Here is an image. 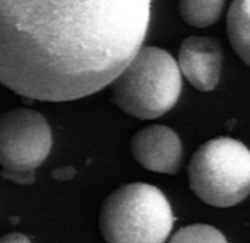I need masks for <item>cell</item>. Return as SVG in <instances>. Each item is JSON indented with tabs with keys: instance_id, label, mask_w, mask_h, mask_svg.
<instances>
[{
	"instance_id": "13",
	"label": "cell",
	"mask_w": 250,
	"mask_h": 243,
	"mask_svg": "<svg viewBox=\"0 0 250 243\" xmlns=\"http://www.w3.org/2000/svg\"><path fill=\"white\" fill-rule=\"evenodd\" d=\"M0 243H31V240L21 233H9L0 237Z\"/></svg>"
},
{
	"instance_id": "5",
	"label": "cell",
	"mask_w": 250,
	"mask_h": 243,
	"mask_svg": "<svg viewBox=\"0 0 250 243\" xmlns=\"http://www.w3.org/2000/svg\"><path fill=\"white\" fill-rule=\"evenodd\" d=\"M52 149V132L43 113L15 108L0 115V165L3 170L36 171Z\"/></svg>"
},
{
	"instance_id": "6",
	"label": "cell",
	"mask_w": 250,
	"mask_h": 243,
	"mask_svg": "<svg viewBox=\"0 0 250 243\" xmlns=\"http://www.w3.org/2000/svg\"><path fill=\"white\" fill-rule=\"evenodd\" d=\"M131 154L134 159L149 171L175 174L181 165L183 145L172 129L153 124L134 134L131 139Z\"/></svg>"
},
{
	"instance_id": "12",
	"label": "cell",
	"mask_w": 250,
	"mask_h": 243,
	"mask_svg": "<svg viewBox=\"0 0 250 243\" xmlns=\"http://www.w3.org/2000/svg\"><path fill=\"white\" fill-rule=\"evenodd\" d=\"M75 171L72 167H62V168H56L52 171V177L58 181H65V180H71L74 177Z\"/></svg>"
},
{
	"instance_id": "4",
	"label": "cell",
	"mask_w": 250,
	"mask_h": 243,
	"mask_svg": "<svg viewBox=\"0 0 250 243\" xmlns=\"http://www.w3.org/2000/svg\"><path fill=\"white\" fill-rule=\"evenodd\" d=\"M193 193L208 205L229 208L250 195V151L231 137L205 142L188 164Z\"/></svg>"
},
{
	"instance_id": "1",
	"label": "cell",
	"mask_w": 250,
	"mask_h": 243,
	"mask_svg": "<svg viewBox=\"0 0 250 243\" xmlns=\"http://www.w3.org/2000/svg\"><path fill=\"white\" fill-rule=\"evenodd\" d=\"M152 0H0V84L46 102L90 96L143 46Z\"/></svg>"
},
{
	"instance_id": "7",
	"label": "cell",
	"mask_w": 250,
	"mask_h": 243,
	"mask_svg": "<svg viewBox=\"0 0 250 243\" xmlns=\"http://www.w3.org/2000/svg\"><path fill=\"white\" fill-rule=\"evenodd\" d=\"M221 47L212 37L190 36L178 49V68L181 75L197 90H213L221 77Z\"/></svg>"
},
{
	"instance_id": "3",
	"label": "cell",
	"mask_w": 250,
	"mask_h": 243,
	"mask_svg": "<svg viewBox=\"0 0 250 243\" xmlns=\"http://www.w3.org/2000/svg\"><path fill=\"white\" fill-rule=\"evenodd\" d=\"M174 227L167 196L147 183L113 190L100 211V231L107 243H165Z\"/></svg>"
},
{
	"instance_id": "8",
	"label": "cell",
	"mask_w": 250,
	"mask_h": 243,
	"mask_svg": "<svg viewBox=\"0 0 250 243\" xmlns=\"http://www.w3.org/2000/svg\"><path fill=\"white\" fill-rule=\"evenodd\" d=\"M227 36L237 56L250 66V0H232L227 14Z\"/></svg>"
},
{
	"instance_id": "9",
	"label": "cell",
	"mask_w": 250,
	"mask_h": 243,
	"mask_svg": "<svg viewBox=\"0 0 250 243\" xmlns=\"http://www.w3.org/2000/svg\"><path fill=\"white\" fill-rule=\"evenodd\" d=\"M224 2L225 0H180V14L188 25L206 28L219 20Z\"/></svg>"
},
{
	"instance_id": "2",
	"label": "cell",
	"mask_w": 250,
	"mask_h": 243,
	"mask_svg": "<svg viewBox=\"0 0 250 243\" xmlns=\"http://www.w3.org/2000/svg\"><path fill=\"white\" fill-rule=\"evenodd\" d=\"M109 86L112 100L121 110L139 119H155L177 103L181 72L171 53L142 46Z\"/></svg>"
},
{
	"instance_id": "11",
	"label": "cell",
	"mask_w": 250,
	"mask_h": 243,
	"mask_svg": "<svg viewBox=\"0 0 250 243\" xmlns=\"http://www.w3.org/2000/svg\"><path fill=\"white\" fill-rule=\"evenodd\" d=\"M2 177L15 184H31L36 180V171H17L2 170Z\"/></svg>"
},
{
	"instance_id": "10",
	"label": "cell",
	"mask_w": 250,
	"mask_h": 243,
	"mask_svg": "<svg viewBox=\"0 0 250 243\" xmlns=\"http://www.w3.org/2000/svg\"><path fill=\"white\" fill-rule=\"evenodd\" d=\"M168 243H228V240L213 225L190 224L178 228Z\"/></svg>"
}]
</instances>
